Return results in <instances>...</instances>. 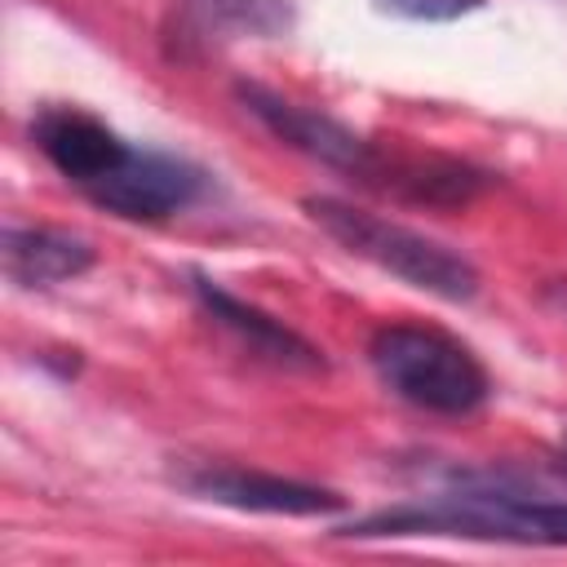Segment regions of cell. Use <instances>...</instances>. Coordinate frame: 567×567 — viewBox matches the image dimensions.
<instances>
[{"instance_id": "6da1fadb", "label": "cell", "mask_w": 567, "mask_h": 567, "mask_svg": "<svg viewBox=\"0 0 567 567\" xmlns=\"http://www.w3.org/2000/svg\"><path fill=\"white\" fill-rule=\"evenodd\" d=\"M341 536H465L509 545H567V501L514 492L501 483H465L416 505H394L341 527Z\"/></svg>"}, {"instance_id": "7a4b0ae2", "label": "cell", "mask_w": 567, "mask_h": 567, "mask_svg": "<svg viewBox=\"0 0 567 567\" xmlns=\"http://www.w3.org/2000/svg\"><path fill=\"white\" fill-rule=\"evenodd\" d=\"M306 217L328 235L337 239L346 252L372 261L377 270L439 297V301H470L478 292V270L452 252L447 244L412 230V226H399V221H385L377 213H363L346 199H332V195H310L301 199Z\"/></svg>"}, {"instance_id": "3957f363", "label": "cell", "mask_w": 567, "mask_h": 567, "mask_svg": "<svg viewBox=\"0 0 567 567\" xmlns=\"http://www.w3.org/2000/svg\"><path fill=\"white\" fill-rule=\"evenodd\" d=\"M368 359L390 394L439 416H465L492 390L487 368L461 341L434 328H416V323L377 328L368 341Z\"/></svg>"}, {"instance_id": "277c9868", "label": "cell", "mask_w": 567, "mask_h": 567, "mask_svg": "<svg viewBox=\"0 0 567 567\" xmlns=\"http://www.w3.org/2000/svg\"><path fill=\"white\" fill-rule=\"evenodd\" d=\"M239 97L279 142L306 151L310 159H319L337 173H350L368 186H381L390 155L377 151L368 137H359L354 128H346L341 120H332L323 111H310V106H297V102H288V97H279L261 84H239Z\"/></svg>"}, {"instance_id": "5b68a950", "label": "cell", "mask_w": 567, "mask_h": 567, "mask_svg": "<svg viewBox=\"0 0 567 567\" xmlns=\"http://www.w3.org/2000/svg\"><path fill=\"white\" fill-rule=\"evenodd\" d=\"M204 186V173L177 155H159V151H133L93 186H84V195L128 221H159L177 208H186Z\"/></svg>"}, {"instance_id": "8992f818", "label": "cell", "mask_w": 567, "mask_h": 567, "mask_svg": "<svg viewBox=\"0 0 567 567\" xmlns=\"http://www.w3.org/2000/svg\"><path fill=\"white\" fill-rule=\"evenodd\" d=\"M177 483L190 496H204L213 505L226 509H244V514H284V518H310V514H328L341 509V496L315 483H297V478H279V474H261V470H239V465H195L182 470Z\"/></svg>"}, {"instance_id": "52a82bcc", "label": "cell", "mask_w": 567, "mask_h": 567, "mask_svg": "<svg viewBox=\"0 0 567 567\" xmlns=\"http://www.w3.org/2000/svg\"><path fill=\"white\" fill-rule=\"evenodd\" d=\"M31 137L40 146V155L75 186H93L128 155L120 133H111L102 120H93L89 111H75V106H44L31 120Z\"/></svg>"}, {"instance_id": "ba28073f", "label": "cell", "mask_w": 567, "mask_h": 567, "mask_svg": "<svg viewBox=\"0 0 567 567\" xmlns=\"http://www.w3.org/2000/svg\"><path fill=\"white\" fill-rule=\"evenodd\" d=\"M195 292H199V301L208 306V315H213L217 323H226V328H230L248 350H257L261 359H270V363H279V368H297V372H319V368H323L319 350H315L306 337H297L292 328H284L279 319H270L266 310H257V306L230 297L226 288H217V284L204 279V275H195Z\"/></svg>"}, {"instance_id": "9c48e42d", "label": "cell", "mask_w": 567, "mask_h": 567, "mask_svg": "<svg viewBox=\"0 0 567 567\" xmlns=\"http://www.w3.org/2000/svg\"><path fill=\"white\" fill-rule=\"evenodd\" d=\"M0 257L13 284L49 288V284L84 275L93 266V244L71 230H53V226H9Z\"/></svg>"}, {"instance_id": "30bf717a", "label": "cell", "mask_w": 567, "mask_h": 567, "mask_svg": "<svg viewBox=\"0 0 567 567\" xmlns=\"http://www.w3.org/2000/svg\"><path fill=\"white\" fill-rule=\"evenodd\" d=\"M186 27L204 40H235V35H284L292 27L288 0H182Z\"/></svg>"}, {"instance_id": "8fae6325", "label": "cell", "mask_w": 567, "mask_h": 567, "mask_svg": "<svg viewBox=\"0 0 567 567\" xmlns=\"http://www.w3.org/2000/svg\"><path fill=\"white\" fill-rule=\"evenodd\" d=\"M385 13H399V18H412V22H452V18H465L474 13L483 0H377Z\"/></svg>"}]
</instances>
